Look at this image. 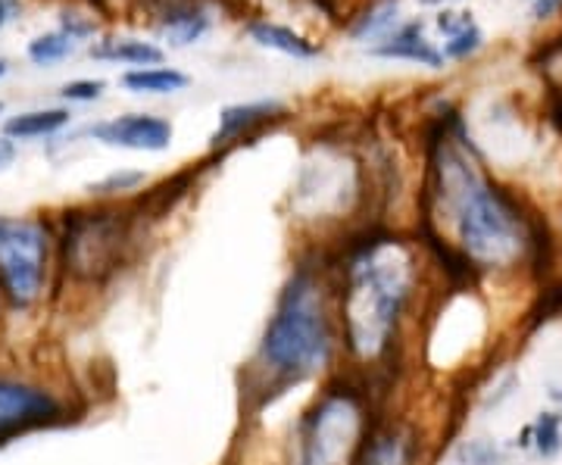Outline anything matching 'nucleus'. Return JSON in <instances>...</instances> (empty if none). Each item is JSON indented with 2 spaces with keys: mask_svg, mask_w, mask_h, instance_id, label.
I'll list each match as a JSON object with an SVG mask.
<instances>
[{
  "mask_svg": "<svg viewBox=\"0 0 562 465\" xmlns=\"http://www.w3.org/2000/svg\"><path fill=\"white\" fill-rule=\"evenodd\" d=\"M13 160H16V144L3 135V138H0V169H7Z\"/></svg>",
  "mask_w": 562,
  "mask_h": 465,
  "instance_id": "27",
  "label": "nucleus"
},
{
  "mask_svg": "<svg viewBox=\"0 0 562 465\" xmlns=\"http://www.w3.org/2000/svg\"><path fill=\"white\" fill-rule=\"evenodd\" d=\"M382 406L379 390L350 372L325 378L313 404L291 426V444L281 465H357L362 441Z\"/></svg>",
  "mask_w": 562,
  "mask_h": 465,
  "instance_id": "4",
  "label": "nucleus"
},
{
  "mask_svg": "<svg viewBox=\"0 0 562 465\" xmlns=\"http://www.w3.org/2000/svg\"><path fill=\"white\" fill-rule=\"evenodd\" d=\"M140 223L135 209L101 206L72 209L63 219V265L79 282H103L125 260L132 228Z\"/></svg>",
  "mask_w": 562,
  "mask_h": 465,
  "instance_id": "5",
  "label": "nucleus"
},
{
  "mask_svg": "<svg viewBox=\"0 0 562 465\" xmlns=\"http://www.w3.org/2000/svg\"><path fill=\"white\" fill-rule=\"evenodd\" d=\"M188 76L172 66H144L122 76V84L135 94H176L188 88Z\"/></svg>",
  "mask_w": 562,
  "mask_h": 465,
  "instance_id": "15",
  "label": "nucleus"
},
{
  "mask_svg": "<svg viewBox=\"0 0 562 465\" xmlns=\"http://www.w3.org/2000/svg\"><path fill=\"white\" fill-rule=\"evenodd\" d=\"M247 32H250V38L257 41L260 47L279 50L284 57H297V60H313V57H319V44L306 41L303 35H297L294 29L279 25V22L257 20L247 25Z\"/></svg>",
  "mask_w": 562,
  "mask_h": 465,
  "instance_id": "12",
  "label": "nucleus"
},
{
  "mask_svg": "<svg viewBox=\"0 0 562 465\" xmlns=\"http://www.w3.org/2000/svg\"><path fill=\"white\" fill-rule=\"evenodd\" d=\"M210 32V16L203 10L201 3L198 7H181V10H172L166 13L160 22V35L172 47H188L194 41H201L203 35Z\"/></svg>",
  "mask_w": 562,
  "mask_h": 465,
  "instance_id": "14",
  "label": "nucleus"
},
{
  "mask_svg": "<svg viewBox=\"0 0 562 465\" xmlns=\"http://www.w3.org/2000/svg\"><path fill=\"white\" fill-rule=\"evenodd\" d=\"M66 419L63 404L38 385L0 378V441H10L32 428L57 426Z\"/></svg>",
  "mask_w": 562,
  "mask_h": 465,
  "instance_id": "7",
  "label": "nucleus"
},
{
  "mask_svg": "<svg viewBox=\"0 0 562 465\" xmlns=\"http://www.w3.org/2000/svg\"><path fill=\"white\" fill-rule=\"evenodd\" d=\"M422 3H441V0H422Z\"/></svg>",
  "mask_w": 562,
  "mask_h": 465,
  "instance_id": "31",
  "label": "nucleus"
},
{
  "mask_svg": "<svg viewBox=\"0 0 562 465\" xmlns=\"http://www.w3.org/2000/svg\"><path fill=\"white\" fill-rule=\"evenodd\" d=\"M422 463V441L416 428L406 426L401 419L379 412L375 426L369 428L362 441L357 465H419Z\"/></svg>",
  "mask_w": 562,
  "mask_h": 465,
  "instance_id": "8",
  "label": "nucleus"
},
{
  "mask_svg": "<svg viewBox=\"0 0 562 465\" xmlns=\"http://www.w3.org/2000/svg\"><path fill=\"white\" fill-rule=\"evenodd\" d=\"M103 84L101 79H81V81H69V84H63L60 98L63 101H79V103H88V101H98L103 94Z\"/></svg>",
  "mask_w": 562,
  "mask_h": 465,
  "instance_id": "23",
  "label": "nucleus"
},
{
  "mask_svg": "<svg viewBox=\"0 0 562 465\" xmlns=\"http://www.w3.org/2000/svg\"><path fill=\"white\" fill-rule=\"evenodd\" d=\"M0 76H7V60H0Z\"/></svg>",
  "mask_w": 562,
  "mask_h": 465,
  "instance_id": "30",
  "label": "nucleus"
},
{
  "mask_svg": "<svg viewBox=\"0 0 562 465\" xmlns=\"http://www.w3.org/2000/svg\"><path fill=\"white\" fill-rule=\"evenodd\" d=\"M72 50H76V38L57 29V32H47V35H41L29 44V60L38 63V66H50V63L66 60Z\"/></svg>",
  "mask_w": 562,
  "mask_h": 465,
  "instance_id": "19",
  "label": "nucleus"
},
{
  "mask_svg": "<svg viewBox=\"0 0 562 465\" xmlns=\"http://www.w3.org/2000/svg\"><path fill=\"white\" fill-rule=\"evenodd\" d=\"M516 444L522 446H535L538 450V456L543 460H553V456H560L562 450V412H553V409H547V412H538V419L531 422V426L522 428V434L516 438Z\"/></svg>",
  "mask_w": 562,
  "mask_h": 465,
  "instance_id": "16",
  "label": "nucleus"
},
{
  "mask_svg": "<svg viewBox=\"0 0 562 465\" xmlns=\"http://www.w3.org/2000/svg\"><path fill=\"white\" fill-rule=\"evenodd\" d=\"M550 397H553L557 404H562V387H553V390H550Z\"/></svg>",
  "mask_w": 562,
  "mask_h": 465,
  "instance_id": "29",
  "label": "nucleus"
},
{
  "mask_svg": "<svg viewBox=\"0 0 562 465\" xmlns=\"http://www.w3.org/2000/svg\"><path fill=\"white\" fill-rule=\"evenodd\" d=\"M397 25V0H384L379 7H372L366 16H360V22L350 29V35L353 38H387L391 35V29Z\"/></svg>",
  "mask_w": 562,
  "mask_h": 465,
  "instance_id": "18",
  "label": "nucleus"
},
{
  "mask_svg": "<svg viewBox=\"0 0 562 465\" xmlns=\"http://www.w3.org/2000/svg\"><path fill=\"white\" fill-rule=\"evenodd\" d=\"M138 184H144V172H113L103 182L91 184V194H120V191H138Z\"/></svg>",
  "mask_w": 562,
  "mask_h": 465,
  "instance_id": "22",
  "label": "nucleus"
},
{
  "mask_svg": "<svg viewBox=\"0 0 562 465\" xmlns=\"http://www.w3.org/2000/svg\"><path fill=\"white\" fill-rule=\"evenodd\" d=\"M341 331V368L375 387L394 378L406 334L419 325L425 257L416 238L362 225L325 253Z\"/></svg>",
  "mask_w": 562,
  "mask_h": 465,
  "instance_id": "1",
  "label": "nucleus"
},
{
  "mask_svg": "<svg viewBox=\"0 0 562 465\" xmlns=\"http://www.w3.org/2000/svg\"><path fill=\"white\" fill-rule=\"evenodd\" d=\"M91 57L94 60H110V63H128V66H160L162 50L150 41H135V38H110L101 41L91 47Z\"/></svg>",
  "mask_w": 562,
  "mask_h": 465,
  "instance_id": "13",
  "label": "nucleus"
},
{
  "mask_svg": "<svg viewBox=\"0 0 562 465\" xmlns=\"http://www.w3.org/2000/svg\"><path fill=\"white\" fill-rule=\"evenodd\" d=\"M369 54L372 57H384V60L419 63V66H431V69H441L443 66V50H438L431 41H425L422 22H406L403 29L391 32L382 44H375Z\"/></svg>",
  "mask_w": 562,
  "mask_h": 465,
  "instance_id": "11",
  "label": "nucleus"
},
{
  "mask_svg": "<svg viewBox=\"0 0 562 465\" xmlns=\"http://www.w3.org/2000/svg\"><path fill=\"white\" fill-rule=\"evenodd\" d=\"M47 228L35 219H0V294L32 306L47 284Z\"/></svg>",
  "mask_w": 562,
  "mask_h": 465,
  "instance_id": "6",
  "label": "nucleus"
},
{
  "mask_svg": "<svg viewBox=\"0 0 562 465\" xmlns=\"http://www.w3.org/2000/svg\"><path fill=\"white\" fill-rule=\"evenodd\" d=\"M560 7H562V0H535L531 16H535V20H547V16H553Z\"/></svg>",
  "mask_w": 562,
  "mask_h": 465,
  "instance_id": "26",
  "label": "nucleus"
},
{
  "mask_svg": "<svg viewBox=\"0 0 562 465\" xmlns=\"http://www.w3.org/2000/svg\"><path fill=\"white\" fill-rule=\"evenodd\" d=\"M60 29L63 32H69L72 38L79 41V38H85V35H91V32H94V22L79 20V13H66V16H63Z\"/></svg>",
  "mask_w": 562,
  "mask_h": 465,
  "instance_id": "25",
  "label": "nucleus"
},
{
  "mask_svg": "<svg viewBox=\"0 0 562 465\" xmlns=\"http://www.w3.org/2000/svg\"><path fill=\"white\" fill-rule=\"evenodd\" d=\"M335 372H341V331L331 272L319 250L303 257L281 284L250 360V387L244 394L254 406H266L294 387L325 382Z\"/></svg>",
  "mask_w": 562,
  "mask_h": 465,
  "instance_id": "3",
  "label": "nucleus"
},
{
  "mask_svg": "<svg viewBox=\"0 0 562 465\" xmlns=\"http://www.w3.org/2000/svg\"><path fill=\"white\" fill-rule=\"evenodd\" d=\"M0 110H3V103H0Z\"/></svg>",
  "mask_w": 562,
  "mask_h": 465,
  "instance_id": "32",
  "label": "nucleus"
},
{
  "mask_svg": "<svg viewBox=\"0 0 562 465\" xmlns=\"http://www.w3.org/2000/svg\"><path fill=\"white\" fill-rule=\"evenodd\" d=\"M20 0H0V29L7 25V22L13 20L16 13H20Z\"/></svg>",
  "mask_w": 562,
  "mask_h": 465,
  "instance_id": "28",
  "label": "nucleus"
},
{
  "mask_svg": "<svg viewBox=\"0 0 562 465\" xmlns=\"http://www.w3.org/2000/svg\"><path fill=\"white\" fill-rule=\"evenodd\" d=\"M460 465H503V450L494 441H469L457 453Z\"/></svg>",
  "mask_w": 562,
  "mask_h": 465,
  "instance_id": "21",
  "label": "nucleus"
},
{
  "mask_svg": "<svg viewBox=\"0 0 562 465\" xmlns=\"http://www.w3.org/2000/svg\"><path fill=\"white\" fill-rule=\"evenodd\" d=\"M419 203V219H443L450 225L453 238L447 241L482 275L491 269L541 263V257H550L553 241L543 231V219L484 172L453 110L431 122L425 135Z\"/></svg>",
  "mask_w": 562,
  "mask_h": 465,
  "instance_id": "2",
  "label": "nucleus"
},
{
  "mask_svg": "<svg viewBox=\"0 0 562 465\" xmlns=\"http://www.w3.org/2000/svg\"><path fill=\"white\" fill-rule=\"evenodd\" d=\"M288 106L281 101H250V103H232L220 113V125L210 138V150H225L232 144H238L247 135H254L262 125L284 120Z\"/></svg>",
  "mask_w": 562,
  "mask_h": 465,
  "instance_id": "10",
  "label": "nucleus"
},
{
  "mask_svg": "<svg viewBox=\"0 0 562 465\" xmlns=\"http://www.w3.org/2000/svg\"><path fill=\"white\" fill-rule=\"evenodd\" d=\"M435 25L441 29L443 38H450V35H457L462 29L475 25V20H472V13H453V10H447V13H441V16L435 20Z\"/></svg>",
  "mask_w": 562,
  "mask_h": 465,
  "instance_id": "24",
  "label": "nucleus"
},
{
  "mask_svg": "<svg viewBox=\"0 0 562 465\" xmlns=\"http://www.w3.org/2000/svg\"><path fill=\"white\" fill-rule=\"evenodd\" d=\"M69 125V113L66 110H32V113H20L13 120H7L3 132L7 138H47V135H57L60 128Z\"/></svg>",
  "mask_w": 562,
  "mask_h": 465,
  "instance_id": "17",
  "label": "nucleus"
},
{
  "mask_svg": "<svg viewBox=\"0 0 562 465\" xmlns=\"http://www.w3.org/2000/svg\"><path fill=\"white\" fill-rule=\"evenodd\" d=\"M91 135L106 147L160 154L172 144V122L154 116V113H128V116H116V120L94 125Z\"/></svg>",
  "mask_w": 562,
  "mask_h": 465,
  "instance_id": "9",
  "label": "nucleus"
},
{
  "mask_svg": "<svg viewBox=\"0 0 562 465\" xmlns=\"http://www.w3.org/2000/svg\"><path fill=\"white\" fill-rule=\"evenodd\" d=\"M482 29L479 25H469V29H462L457 35H450V38L443 41V60H465V57H472L479 47H482Z\"/></svg>",
  "mask_w": 562,
  "mask_h": 465,
  "instance_id": "20",
  "label": "nucleus"
}]
</instances>
